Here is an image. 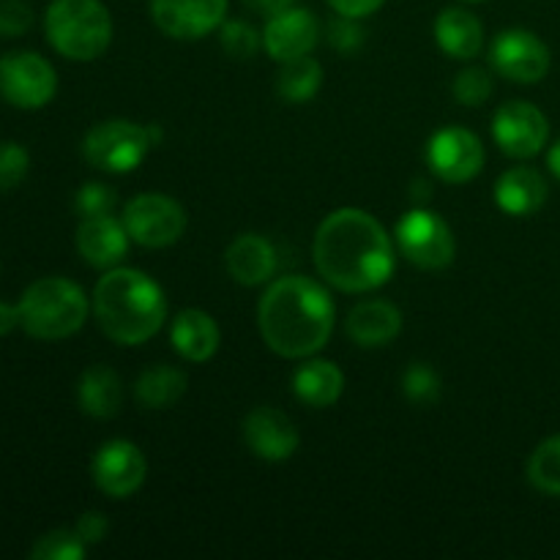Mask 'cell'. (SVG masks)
Masks as SVG:
<instances>
[{"instance_id": "1", "label": "cell", "mask_w": 560, "mask_h": 560, "mask_svg": "<svg viewBox=\"0 0 560 560\" xmlns=\"http://www.w3.org/2000/svg\"><path fill=\"white\" fill-rule=\"evenodd\" d=\"M315 266L342 293H366L394 273V246L386 228L361 208H339L315 233Z\"/></svg>"}, {"instance_id": "2", "label": "cell", "mask_w": 560, "mask_h": 560, "mask_svg": "<svg viewBox=\"0 0 560 560\" xmlns=\"http://www.w3.org/2000/svg\"><path fill=\"white\" fill-rule=\"evenodd\" d=\"M334 301L310 277H282L266 290L257 306V326L268 348L282 359H306L334 331Z\"/></svg>"}, {"instance_id": "3", "label": "cell", "mask_w": 560, "mask_h": 560, "mask_svg": "<svg viewBox=\"0 0 560 560\" xmlns=\"http://www.w3.org/2000/svg\"><path fill=\"white\" fill-rule=\"evenodd\" d=\"M98 328L115 345H142L167 320L162 288L137 268H109L93 290Z\"/></svg>"}, {"instance_id": "4", "label": "cell", "mask_w": 560, "mask_h": 560, "mask_svg": "<svg viewBox=\"0 0 560 560\" xmlns=\"http://www.w3.org/2000/svg\"><path fill=\"white\" fill-rule=\"evenodd\" d=\"M20 317L33 339L58 342L85 326L88 299L71 279L44 277L22 293Z\"/></svg>"}, {"instance_id": "5", "label": "cell", "mask_w": 560, "mask_h": 560, "mask_svg": "<svg viewBox=\"0 0 560 560\" xmlns=\"http://www.w3.org/2000/svg\"><path fill=\"white\" fill-rule=\"evenodd\" d=\"M49 44L69 60H96L113 42V16L102 0H52L44 16Z\"/></svg>"}, {"instance_id": "6", "label": "cell", "mask_w": 560, "mask_h": 560, "mask_svg": "<svg viewBox=\"0 0 560 560\" xmlns=\"http://www.w3.org/2000/svg\"><path fill=\"white\" fill-rule=\"evenodd\" d=\"M162 140L159 126H140L131 120H104L82 140V156L104 173H131L145 162Z\"/></svg>"}, {"instance_id": "7", "label": "cell", "mask_w": 560, "mask_h": 560, "mask_svg": "<svg viewBox=\"0 0 560 560\" xmlns=\"http://www.w3.org/2000/svg\"><path fill=\"white\" fill-rule=\"evenodd\" d=\"M397 246L405 260L424 271H441V268L452 266L454 255H457V244H454L448 224L438 213L424 211V208H416L399 219Z\"/></svg>"}, {"instance_id": "8", "label": "cell", "mask_w": 560, "mask_h": 560, "mask_svg": "<svg viewBox=\"0 0 560 560\" xmlns=\"http://www.w3.org/2000/svg\"><path fill=\"white\" fill-rule=\"evenodd\" d=\"M58 91V74L36 52H9L0 58V96L20 109H42Z\"/></svg>"}, {"instance_id": "9", "label": "cell", "mask_w": 560, "mask_h": 560, "mask_svg": "<svg viewBox=\"0 0 560 560\" xmlns=\"http://www.w3.org/2000/svg\"><path fill=\"white\" fill-rule=\"evenodd\" d=\"M124 228L135 244L145 249L173 246L186 230V211L167 195H137L124 211Z\"/></svg>"}, {"instance_id": "10", "label": "cell", "mask_w": 560, "mask_h": 560, "mask_svg": "<svg viewBox=\"0 0 560 560\" xmlns=\"http://www.w3.org/2000/svg\"><path fill=\"white\" fill-rule=\"evenodd\" d=\"M427 164L446 184H468L485 167V145L474 131L448 126L427 145Z\"/></svg>"}, {"instance_id": "11", "label": "cell", "mask_w": 560, "mask_h": 560, "mask_svg": "<svg viewBox=\"0 0 560 560\" xmlns=\"http://www.w3.org/2000/svg\"><path fill=\"white\" fill-rule=\"evenodd\" d=\"M490 60L498 74L506 80L534 85V82L545 80L550 71V47L536 33L514 27V31H503L492 42Z\"/></svg>"}, {"instance_id": "12", "label": "cell", "mask_w": 560, "mask_h": 560, "mask_svg": "<svg viewBox=\"0 0 560 560\" xmlns=\"http://www.w3.org/2000/svg\"><path fill=\"white\" fill-rule=\"evenodd\" d=\"M492 137L512 159H530L541 153L550 137L545 113L530 102H509L492 118Z\"/></svg>"}, {"instance_id": "13", "label": "cell", "mask_w": 560, "mask_h": 560, "mask_svg": "<svg viewBox=\"0 0 560 560\" xmlns=\"http://www.w3.org/2000/svg\"><path fill=\"white\" fill-rule=\"evenodd\" d=\"M145 454L129 441L104 443L93 457V481L104 495L115 498V501L135 495L145 485Z\"/></svg>"}, {"instance_id": "14", "label": "cell", "mask_w": 560, "mask_h": 560, "mask_svg": "<svg viewBox=\"0 0 560 560\" xmlns=\"http://www.w3.org/2000/svg\"><path fill=\"white\" fill-rule=\"evenodd\" d=\"M228 14V0H151V16L164 36L191 42L217 31Z\"/></svg>"}, {"instance_id": "15", "label": "cell", "mask_w": 560, "mask_h": 560, "mask_svg": "<svg viewBox=\"0 0 560 560\" xmlns=\"http://www.w3.org/2000/svg\"><path fill=\"white\" fill-rule=\"evenodd\" d=\"M244 441L255 457L266 463H284L299 452V430L277 408H255L244 421Z\"/></svg>"}, {"instance_id": "16", "label": "cell", "mask_w": 560, "mask_h": 560, "mask_svg": "<svg viewBox=\"0 0 560 560\" xmlns=\"http://www.w3.org/2000/svg\"><path fill=\"white\" fill-rule=\"evenodd\" d=\"M317 38H320V25H317L315 14L306 9H288L282 14L271 16L262 31V47L271 55L277 63L284 60L304 58L315 49Z\"/></svg>"}, {"instance_id": "17", "label": "cell", "mask_w": 560, "mask_h": 560, "mask_svg": "<svg viewBox=\"0 0 560 560\" xmlns=\"http://www.w3.org/2000/svg\"><path fill=\"white\" fill-rule=\"evenodd\" d=\"M129 233L124 222L109 213V217L82 219L77 228V252L82 260L91 262L93 268H115L126 257L129 249Z\"/></svg>"}, {"instance_id": "18", "label": "cell", "mask_w": 560, "mask_h": 560, "mask_svg": "<svg viewBox=\"0 0 560 560\" xmlns=\"http://www.w3.org/2000/svg\"><path fill=\"white\" fill-rule=\"evenodd\" d=\"M224 266H228V273L235 282L246 284V288H257V284H266L277 273V249L262 235L244 233L228 246Z\"/></svg>"}, {"instance_id": "19", "label": "cell", "mask_w": 560, "mask_h": 560, "mask_svg": "<svg viewBox=\"0 0 560 560\" xmlns=\"http://www.w3.org/2000/svg\"><path fill=\"white\" fill-rule=\"evenodd\" d=\"M402 331V312L388 301H361L348 315V337L359 348H386Z\"/></svg>"}, {"instance_id": "20", "label": "cell", "mask_w": 560, "mask_h": 560, "mask_svg": "<svg viewBox=\"0 0 560 560\" xmlns=\"http://www.w3.org/2000/svg\"><path fill=\"white\" fill-rule=\"evenodd\" d=\"M219 334L217 320L202 310H184L175 315L173 328H170V342L173 348L184 355L191 364H206L213 359L219 350Z\"/></svg>"}, {"instance_id": "21", "label": "cell", "mask_w": 560, "mask_h": 560, "mask_svg": "<svg viewBox=\"0 0 560 560\" xmlns=\"http://www.w3.org/2000/svg\"><path fill=\"white\" fill-rule=\"evenodd\" d=\"M547 200V180L534 167H512L498 178L495 202L509 217H530Z\"/></svg>"}, {"instance_id": "22", "label": "cell", "mask_w": 560, "mask_h": 560, "mask_svg": "<svg viewBox=\"0 0 560 560\" xmlns=\"http://www.w3.org/2000/svg\"><path fill=\"white\" fill-rule=\"evenodd\" d=\"M77 402H80L82 413H88L91 419L118 416L120 405H124V383H120L118 372L104 364L82 372L80 386H77Z\"/></svg>"}, {"instance_id": "23", "label": "cell", "mask_w": 560, "mask_h": 560, "mask_svg": "<svg viewBox=\"0 0 560 560\" xmlns=\"http://www.w3.org/2000/svg\"><path fill=\"white\" fill-rule=\"evenodd\" d=\"M293 392L310 408H331L345 392V375L334 361L312 359L295 370Z\"/></svg>"}, {"instance_id": "24", "label": "cell", "mask_w": 560, "mask_h": 560, "mask_svg": "<svg viewBox=\"0 0 560 560\" xmlns=\"http://www.w3.org/2000/svg\"><path fill=\"white\" fill-rule=\"evenodd\" d=\"M435 38L446 55L457 60H470L479 55L481 44H485V27H481L479 16L454 5V9L438 14Z\"/></svg>"}, {"instance_id": "25", "label": "cell", "mask_w": 560, "mask_h": 560, "mask_svg": "<svg viewBox=\"0 0 560 560\" xmlns=\"http://www.w3.org/2000/svg\"><path fill=\"white\" fill-rule=\"evenodd\" d=\"M186 392V375L175 366L159 364L151 366L140 375L135 383V397L142 408L148 410H167L184 397Z\"/></svg>"}, {"instance_id": "26", "label": "cell", "mask_w": 560, "mask_h": 560, "mask_svg": "<svg viewBox=\"0 0 560 560\" xmlns=\"http://www.w3.org/2000/svg\"><path fill=\"white\" fill-rule=\"evenodd\" d=\"M323 82V69L315 58H293L279 63L277 71V96L288 104H304L317 96Z\"/></svg>"}, {"instance_id": "27", "label": "cell", "mask_w": 560, "mask_h": 560, "mask_svg": "<svg viewBox=\"0 0 560 560\" xmlns=\"http://www.w3.org/2000/svg\"><path fill=\"white\" fill-rule=\"evenodd\" d=\"M530 485L547 495H560V435L547 438L528 459Z\"/></svg>"}, {"instance_id": "28", "label": "cell", "mask_w": 560, "mask_h": 560, "mask_svg": "<svg viewBox=\"0 0 560 560\" xmlns=\"http://www.w3.org/2000/svg\"><path fill=\"white\" fill-rule=\"evenodd\" d=\"M88 545L77 536V530H49L33 545V560H80L85 558Z\"/></svg>"}, {"instance_id": "29", "label": "cell", "mask_w": 560, "mask_h": 560, "mask_svg": "<svg viewBox=\"0 0 560 560\" xmlns=\"http://www.w3.org/2000/svg\"><path fill=\"white\" fill-rule=\"evenodd\" d=\"M402 392L410 402L427 408L441 397V375L427 364H410L402 377Z\"/></svg>"}, {"instance_id": "30", "label": "cell", "mask_w": 560, "mask_h": 560, "mask_svg": "<svg viewBox=\"0 0 560 560\" xmlns=\"http://www.w3.org/2000/svg\"><path fill=\"white\" fill-rule=\"evenodd\" d=\"M260 33L249 25V22L230 20L222 25V47L230 58L249 60L260 49Z\"/></svg>"}, {"instance_id": "31", "label": "cell", "mask_w": 560, "mask_h": 560, "mask_svg": "<svg viewBox=\"0 0 560 560\" xmlns=\"http://www.w3.org/2000/svg\"><path fill=\"white\" fill-rule=\"evenodd\" d=\"M454 96H457V102L465 104V107H481V104L492 96L490 71L479 69V66L459 71L457 80H454Z\"/></svg>"}, {"instance_id": "32", "label": "cell", "mask_w": 560, "mask_h": 560, "mask_svg": "<svg viewBox=\"0 0 560 560\" xmlns=\"http://www.w3.org/2000/svg\"><path fill=\"white\" fill-rule=\"evenodd\" d=\"M31 156L20 142H0V191H11L25 180Z\"/></svg>"}, {"instance_id": "33", "label": "cell", "mask_w": 560, "mask_h": 560, "mask_svg": "<svg viewBox=\"0 0 560 560\" xmlns=\"http://www.w3.org/2000/svg\"><path fill=\"white\" fill-rule=\"evenodd\" d=\"M115 202H118V197L104 184H85L74 197V208L80 219L109 217L115 211Z\"/></svg>"}, {"instance_id": "34", "label": "cell", "mask_w": 560, "mask_h": 560, "mask_svg": "<svg viewBox=\"0 0 560 560\" xmlns=\"http://www.w3.org/2000/svg\"><path fill=\"white\" fill-rule=\"evenodd\" d=\"M33 9L25 0H0V36H22L31 31Z\"/></svg>"}, {"instance_id": "35", "label": "cell", "mask_w": 560, "mask_h": 560, "mask_svg": "<svg viewBox=\"0 0 560 560\" xmlns=\"http://www.w3.org/2000/svg\"><path fill=\"white\" fill-rule=\"evenodd\" d=\"M328 42H331L339 52H353V49H359L361 42H364V31H361L359 22H355L353 16L339 14V20H334L331 27H328Z\"/></svg>"}, {"instance_id": "36", "label": "cell", "mask_w": 560, "mask_h": 560, "mask_svg": "<svg viewBox=\"0 0 560 560\" xmlns=\"http://www.w3.org/2000/svg\"><path fill=\"white\" fill-rule=\"evenodd\" d=\"M74 530H77V536L85 541V545H98V541L107 536L109 523H107V517H104L102 512H88V514H82L80 520H77Z\"/></svg>"}, {"instance_id": "37", "label": "cell", "mask_w": 560, "mask_h": 560, "mask_svg": "<svg viewBox=\"0 0 560 560\" xmlns=\"http://www.w3.org/2000/svg\"><path fill=\"white\" fill-rule=\"evenodd\" d=\"M383 3H386V0H328V5H331L337 14L353 16V20L375 14Z\"/></svg>"}, {"instance_id": "38", "label": "cell", "mask_w": 560, "mask_h": 560, "mask_svg": "<svg viewBox=\"0 0 560 560\" xmlns=\"http://www.w3.org/2000/svg\"><path fill=\"white\" fill-rule=\"evenodd\" d=\"M246 9H252L255 14H262L266 20H271V16L282 14V11L293 9L295 0H244Z\"/></svg>"}, {"instance_id": "39", "label": "cell", "mask_w": 560, "mask_h": 560, "mask_svg": "<svg viewBox=\"0 0 560 560\" xmlns=\"http://www.w3.org/2000/svg\"><path fill=\"white\" fill-rule=\"evenodd\" d=\"M16 326H22V317H20V304L11 306L0 301V337L14 331Z\"/></svg>"}, {"instance_id": "40", "label": "cell", "mask_w": 560, "mask_h": 560, "mask_svg": "<svg viewBox=\"0 0 560 560\" xmlns=\"http://www.w3.org/2000/svg\"><path fill=\"white\" fill-rule=\"evenodd\" d=\"M547 167H550V173L560 180V140L550 148V153H547Z\"/></svg>"}, {"instance_id": "41", "label": "cell", "mask_w": 560, "mask_h": 560, "mask_svg": "<svg viewBox=\"0 0 560 560\" xmlns=\"http://www.w3.org/2000/svg\"><path fill=\"white\" fill-rule=\"evenodd\" d=\"M468 3H479V0H468Z\"/></svg>"}]
</instances>
